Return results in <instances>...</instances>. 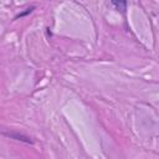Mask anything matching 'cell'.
<instances>
[{"label": "cell", "mask_w": 159, "mask_h": 159, "mask_svg": "<svg viewBox=\"0 0 159 159\" xmlns=\"http://www.w3.org/2000/svg\"><path fill=\"white\" fill-rule=\"evenodd\" d=\"M34 9H35L34 6H31V8H29V9H26V11H24V13H21V14H19V15H18V16H16L15 19H18V18H23V16H25V15H27V14H30V13H31V11H32Z\"/></svg>", "instance_id": "cell-3"}, {"label": "cell", "mask_w": 159, "mask_h": 159, "mask_svg": "<svg viewBox=\"0 0 159 159\" xmlns=\"http://www.w3.org/2000/svg\"><path fill=\"white\" fill-rule=\"evenodd\" d=\"M4 134L10 137V138H14L16 140H21V142H26V143H32V140L29 137L24 136V134H18V133H4Z\"/></svg>", "instance_id": "cell-1"}, {"label": "cell", "mask_w": 159, "mask_h": 159, "mask_svg": "<svg viewBox=\"0 0 159 159\" xmlns=\"http://www.w3.org/2000/svg\"><path fill=\"white\" fill-rule=\"evenodd\" d=\"M112 5H115L117 8V10H121V11H124L126 8H127L126 2H112Z\"/></svg>", "instance_id": "cell-2"}]
</instances>
